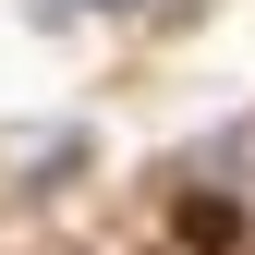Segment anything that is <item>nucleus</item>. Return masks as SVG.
Instances as JSON below:
<instances>
[{
    "label": "nucleus",
    "mask_w": 255,
    "mask_h": 255,
    "mask_svg": "<svg viewBox=\"0 0 255 255\" xmlns=\"http://www.w3.org/2000/svg\"><path fill=\"white\" fill-rule=\"evenodd\" d=\"M231 231H243L231 195H195V207H182V243H231Z\"/></svg>",
    "instance_id": "obj_1"
}]
</instances>
